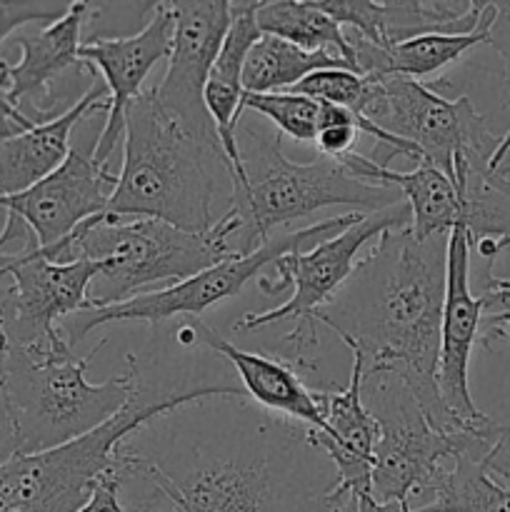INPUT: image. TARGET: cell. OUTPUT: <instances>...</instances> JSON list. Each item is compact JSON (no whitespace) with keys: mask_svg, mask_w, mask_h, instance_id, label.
I'll use <instances>...</instances> for the list:
<instances>
[{"mask_svg":"<svg viewBox=\"0 0 510 512\" xmlns=\"http://www.w3.org/2000/svg\"><path fill=\"white\" fill-rule=\"evenodd\" d=\"M265 413L240 398L220 425L215 398L195 400L123 445L180 512H333L328 455L305 425Z\"/></svg>","mask_w":510,"mask_h":512,"instance_id":"1","label":"cell"},{"mask_svg":"<svg viewBox=\"0 0 510 512\" xmlns=\"http://www.w3.org/2000/svg\"><path fill=\"white\" fill-rule=\"evenodd\" d=\"M448 238L415 240L410 225L383 233L313 318L363 363V375L400 378L428 423L453 435L473 430L460 428L438 388Z\"/></svg>","mask_w":510,"mask_h":512,"instance_id":"2","label":"cell"},{"mask_svg":"<svg viewBox=\"0 0 510 512\" xmlns=\"http://www.w3.org/2000/svg\"><path fill=\"white\" fill-rule=\"evenodd\" d=\"M233 203V168L218 138L195 135L145 88L125 108L123 165L105 213L208 233Z\"/></svg>","mask_w":510,"mask_h":512,"instance_id":"3","label":"cell"},{"mask_svg":"<svg viewBox=\"0 0 510 512\" xmlns=\"http://www.w3.org/2000/svg\"><path fill=\"white\" fill-rule=\"evenodd\" d=\"M105 343L108 338L88 355H75L63 333L43 345H10L3 393L15 455L43 453L83 438L138 398L143 388L135 355H128L123 373L105 383L85 378L88 363Z\"/></svg>","mask_w":510,"mask_h":512,"instance_id":"4","label":"cell"},{"mask_svg":"<svg viewBox=\"0 0 510 512\" xmlns=\"http://www.w3.org/2000/svg\"><path fill=\"white\" fill-rule=\"evenodd\" d=\"M243 180L233 185L228 213L235 218L230 248L238 258L255 253L275 230L333 205H348L353 213L370 215L398 205V188L370 185L350 175L338 160L315 158L295 163L283 153V135L258 128L240 118L235 128Z\"/></svg>","mask_w":510,"mask_h":512,"instance_id":"5","label":"cell"},{"mask_svg":"<svg viewBox=\"0 0 510 512\" xmlns=\"http://www.w3.org/2000/svg\"><path fill=\"white\" fill-rule=\"evenodd\" d=\"M233 223L228 215L208 233H188L155 218H118L100 213L85 220L65 240L38 248L53 263L93 260L103 265L90 285L95 308L118 305L193 278L238 255L230 248Z\"/></svg>","mask_w":510,"mask_h":512,"instance_id":"6","label":"cell"},{"mask_svg":"<svg viewBox=\"0 0 510 512\" xmlns=\"http://www.w3.org/2000/svg\"><path fill=\"white\" fill-rule=\"evenodd\" d=\"M248 398L243 385L203 383L178 393L138 398L115 418L58 448L10 455L0 463V512H78L93 495L100 475L115 463V450L160 415L205 398Z\"/></svg>","mask_w":510,"mask_h":512,"instance_id":"7","label":"cell"},{"mask_svg":"<svg viewBox=\"0 0 510 512\" xmlns=\"http://www.w3.org/2000/svg\"><path fill=\"white\" fill-rule=\"evenodd\" d=\"M363 403L378 423L370 475V495L378 503H425L445 463L458 455L485 458L510 438V425L505 423L485 433H440L428 423L403 380L390 373L363 375Z\"/></svg>","mask_w":510,"mask_h":512,"instance_id":"8","label":"cell"},{"mask_svg":"<svg viewBox=\"0 0 510 512\" xmlns=\"http://www.w3.org/2000/svg\"><path fill=\"white\" fill-rule=\"evenodd\" d=\"M358 118L415 145L423 163L443 170L450 180L458 160H465L478 178L488 173L500 145L468 95L448 100L428 83L405 75H368V93Z\"/></svg>","mask_w":510,"mask_h":512,"instance_id":"9","label":"cell"},{"mask_svg":"<svg viewBox=\"0 0 510 512\" xmlns=\"http://www.w3.org/2000/svg\"><path fill=\"white\" fill-rule=\"evenodd\" d=\"M358 218L360 213H345L328 220H320V223L308 225V228L278 233L268 243L260 245L255 253L245 255V258L225 260V263L213 265V268L203 270V273L193 275V278L183 280V283L155 290V293L138 295V298H130L118 305H105V308L88 310V313L70 315V318H65L60 323V333H63L65 343L70 348H75L90 330L100 328V325L148 323L150 328H158V325L168 323L173 318H200L213 305L235 298L248 285V280L263 273L278 258L290 253H303V250H313L315 245L343 233Z\"/></svg>","mask_w":510,"mask_h":512,"instance_id":"10","label":"cell"},{"mask_svg":"<svg viewBox=\"0 0 510 512\" xmlns=\"http://www.w3.org/2000/svg\"><path fill=\"white\" fill-rule=\"evenodd\" d=\"M410 220H413L410 205L400 200L398 205H390L378 213L360 215L343 233L315 245L313 250L278 258L273 263V275H260L258 288L265 295H280L283 290L293 288V298L265 313H245L235 323V333H255V330L285 323V320L295 323V320L313 318L350 278L360 250L383 233L408 228Z\"/></svg>","mask_w":510,"mask_h":512,"instance_id":"11","label":"cell"},{"mask_svg":"<svg viewBox=\"0 0 510 512\" xmlns=\"http://www.w3.org/2000/svg\"><path fill=\"white\" fill-rule=\"evenodd\" d=\"M93 13V3H70L63 18L15 40L20 60L0 70L3 98L40 125L68 113L100 83L98 73L80 60V30Z\"/></svg>","mask_w":510,"mask_h":512,"instance_id":"12","label":"cell"},{"mask_svg":"<svg viewBox=\"0 0 510 512\" xmlns=\"http://www.w3.org/2000/svg\"><path fill=\"white\" fill-rule=\"evenodd\" d=\"M88 118L83 120L85 133L75 138L68 158L55 173H50L48 178L23 193L0 195V210L25 223L38 248L58 245L85 220L105 213L110 198H113L118 173H113L108 165L95 163L93 153L100 130L90 133V125H85Z\"/></svg>","mask_w":510,"mask_h":512,"instance_id":"13","label":"cell"},{"mask_svg":"<svg viewBox=\"0 0 510 512\" xmlns=\"http://www.w3.org/2000/svg\"><path fill=\"white\" fill-rule=\"evenodd\" d=\"M0 270L13 280L8 345H43L60 338V323L93 310L90 285L103 265L93 260L53 263L38 248L0 253Z\"/></svg>","mask_w":510,"mask_h":512,"instance_id":"14","label":"cell"},{"mask_svg":"<svg viewBox=\"0 0 510 512\" xmlns=\"http://www.w3.org/2000/svg\"><path fill=\"white\" fill-rule=\"evenodd\" d=\"M168 5L173 13V45H170L168 70L160 85H155V95L160 105L190 133L218 138L213 118L205 110L203 90L233 23L230 3L228 0H198V3L175 0Z\"/></svg>","mask_w":510,"mask_h":512,"instance_id":"15","label":"cell"},{"mask_svg":"<svg viewBox=\"0 0 510 512\" xmlns=\"http://www.w3.org/2000/svg\"><path fill=\"white\" fill-rule=\"evenodd\" d=\"M483 300L473 293L470 283V243L463 223L450 230L448 273H445L443 330H440L438 388L445 408L460 423V428L483 433L495 428V420L480 413L473 403L468 385V365L478 345Z\"/></svg>","mask_w":510,"mask_h":512,"instance_id":"16","label":"cell"},{"mask_svg":"<svg viewBox=\"0 0 510 512\" xmlns=\"http://www.w3.org/2000/svg\"><path fill=\"white\" fill-rule=\"evenodd\" d=\"M173 45V13L168 0L150 5V18L135 35L125 38H93L80 45V60L108 85V115L95 143V163L108 165L115 148L123 145L125 108L145 90L150 70L170 55Z\"/></svg>","mask_w":510,"mask_h":512,"instance_id":"17","label":"cell"},{"mask_svg":"<svg viewBox=\"0 0 510 512\" xmlns=\"http://www.w3.org/2000/svg\"><path fill=\"white\" fill-rule=\"evenodd\" d=\"M198 345L215 350L223 355L243 380V390L268 413L288 418L293 423L305 425L310 430H323V415H320L315 390L303 383L298 373L288 363L278 360L270 353H253V350L235 348L230 340L220 338L215 330L198 320Z\"/></svg>","mask_w":510,"mask_h":512,"instance_id":"18","label":"cell"},{"mask_svg":"<svg viewBox=\"0 0 510 512\" xmlns=\"http://www.w3.org/2000/svg\"><path fill=\"white\" fill-rule=\"evenodd\" d=\"M260 0H238L230 3V23L228 35L223 40L218 58L210 68L208 83H205L203 100L205 110L213 118L218 138L223 143L225 155L233 168V185L243 180V163H240L238 140H235V128L243 118V65L248 58L250 48L260 40V28L255 23V10Z\"/></svg>","mask_w":510,"mask_h":512,"instance_id":"19","label":"cell"},{"mask_svg":"<svg viewBox=\"0 0 510 512\" xmlns=\"http://www.w3.org/2000/svg\"><path fill=\"white\" fill-rule=\"evenodd\" d=\"M110 100L108 85L100 80L83 100L55 120L40 123L0 143V195L23 193L60 168L70 153L75 128L93 110Z\"/></svg>","mask_w":510,"mask_h":512,"instance_id":"20","label":"cell"},{"mask_svg":"<svg viewBox=\"0 0 510 512\" xmlns=\"http://www.w3.org/2000/svg\"><path fill=\"white\" fill-rule=\"evenodd\" d=\"M255 23L263 35H275L305 53H328L353 65L345 30L315 0H260Z\"/></svg>","mask_w":510,"mask_h":512,"instance_id":"21","label":"cell"},{"mask_svg":"<svg viewBox=\"0 0 510 512\" xmlns=\"http://www.w3.org/2000/svg\"><path fill=\"white\" fill-rule=\"evenodd\" d=\"M413 512H510V488L488 470V455H458L435 475Z\"/></svg>","mask_w":510,"mask_h":512,"instance_id":"22","label":"cell"},{"mask_svg":"<svg viewBox=\"0 0 510 512\" xmlns=\"http://www.w3.org/2000/svg\"><path fill=\"white\" fill-rule=\"evenodd\" d=\"M328 68L353 70V65L328 53H305L275 35H260L245 58L243 90L245 93H288L310 73Z\"/></svg>","mask_w":510,"mask_h":512,"instance_id":"23","label":"cell"},{"mask_svg":"<svg viewBox=\"0 0 510 512\" xmlns=\"http://www.w3.org/2000/svg\"><path fill=\"white\" fill-rule=\"evenodd\" d=\"M258 113L275 125L280 135H290L303 145L318 138L320 103L298 93H245L243 113Z\"/></svg>","mask_w":510,"mask_h":512,"instance_id":"24","label":"cell"},{"mask_svg":"<svg viewBox=\"0 0 510 512\" xmlns=\"http://www.w3.org/2000/svg\"><path fill=\"white\" fill-rule=\"evenodd\" d=\"M288 93L305 95V98H313L318 103L338 105V108L358 115L360 108H363L365 93H368V75L353 73V70L345 68L315 70L308 78L300 80L295 88H290Z\"/></svg>","mask_w":510,"mask_h":512,"instance_id":"25","label":"cell"},{"mask_svg":"<svg viewBox=\"0 0 510 512\" xmlns=\"http://www.w3.org/2000/svg\"><path fill=\"white\" fill-rule=\"evenodd\" d=\"M360 138H363V133L358 128V115H353L345 108H338V105L320 103L318 138H315L313 145L323 158L343 160L348 155L360 153Z\"/></svg>","mask_w":510,"mask_h":512,"instance_id":"26","label":"cell"},{"mask_svg":"<svg viewBox=\"0 0 510 512\" xmlns=\"http://www.w3.org/2000/svg\"><path fill=\"white\" fill-rule=\"evenodd\" d=\"M70 3H35V0H0V43L28 23H55Z\"/></svg>","mask_w":510,"mask_h":512,"instance_id":"27","label":"cell"},{"mask_svg":"<svg viewBox=\"0 0 510 512\" xmlns=\"http://www.w3.org/2000/svg\"><path fill=\"white\" fill-rule=\"evenodd\" d=\"M495 18L490 25V40L488 45L500 53L505 63V93H508V105H510V3H493Z\"/></svg>","mask_w":510,"mask_h":512,"instance_id":"28","label":"cell"},{"mask_svg":"<svg viewBox=\"0 0 510 512\" xmlns=\"http://www.w3.org/2000/svg\"><path fill=\"white\" fill-rule=\"evenodd\" d=\"M78 512H125L123 503H120V488L113 468L105 475H100V480L95 483L93 495H90L88 503H85Z\"/></svg>","mask_w":510,"mask_h":512,"instance_id":"29","label":"cell"},{"mask_svg":"<svg viewBox=\"0 0 510 512\" xmlns=\"http://www.w3.org/2000/svg\"><path fill=\"white\" fill-rule=\"evenodd\" d=\"M333 512H413L405 503H378L370 493L350 495L338 510Z\"/></svg>","mask_w":510,"mask_h":512,"instance_id":"30","label":"cell"},{"mask_svg":"<svg viewBox=\"0 0 510 512\" xmlns=\"http://www.w3.org/2000/svg\"><path fill=\"white\" fill-rule=\"evenodd\" d=\"M500 340H510V310L503 315H495V318L480 320L478 343L483 348H493V343H500Z\"/></svg>","mask_w":510,"mask_h":512,"instance_id":"31","label":"cell"},{"mask_svg":"<svg viewBox=\"0 0 510 512\" xmlns=\"http://www.w3.org/2000/svg\"><path fill=\"white\" fill-rule=\"evenodd\" d=\"M488 470L493 478L503 480L505 488H510V450L505 448V443L488 455Z\"/></svg>","mask_w":510,"mask_h":512,"instance_id":"32","label":"cell"},{"mask_svg":"<svg viewBox=\"0 0 510 512\" xmlns=\"http://www.w3.org/2000/svg\"><path fill=\"white\" fill-rule=\"evenodd\" d=\"M35 128L33 123H25V120H15L8 118V115H0V143L8 138H15V135L25 133V130Z\"/></svg>","mask_w":510,"mask_h":512,"instance_id":"33","label":"cell"},{"mask_svg":"<svg viewBox=\"0 0 510 512\" xmlns=\"http://www.w3.org/2000/svg\"><path fill=\"white\" fill-rule=\"evenodd\" d=\"M480 180H483L488 188L498 190V193L508 195L510 198V180L508 178H500V175H495V173H485V175H480Z\"/></svg>","mask_w":510,"mask_h":512,"instance_id":"34","label":"cell"},{"mask_svg":"<svg viewBox=\"0 0 510 512\" xmlns=\"http://www.w3.org/2000/svg\"><path fill=\"white\" fill-rule=\"evenodd\" d=\"M0 70H3V60H0ZM0 115H8V118H18V120H25V123H30L23 113H18V110H15L13 105L3 98V88H0Z\"/></svg>","mask_w":510,"mask_h":512,"instance_id":"35","label":"cell"},{"mask_svg":"<svg viewBox=\"0 0 510 512\" xmlns=\"http://www.w3.org/2000/svg\"><path fill=\"white\" fill-rule=\"evenodd\" d=\"M508 150H510V128H508V133H505L503 138H500V145H498V150H495L493 160H490V165H488V173H490V170L495 168V163H498V160L503 158V155L508 153Z\"/></svg>","mask_w":510,"mask_h":512,"instance_id":"36","label":"cell"},{"mask_svg":"<svg viewBox=\"0 0 510 512\" xmlns=\"http://www.w3.org/2000/svg\"><path fill=\"white\" fill-rule=\"evenodd\" d=\"M490 173H495V175H500V178H508L510 180V150L503 155V158L498 160V163H495V168L490 170Z\"/></svg>","mask_w":510,"mask_h":512,"instance_id":"37","label":"cell"}]
</instances>
